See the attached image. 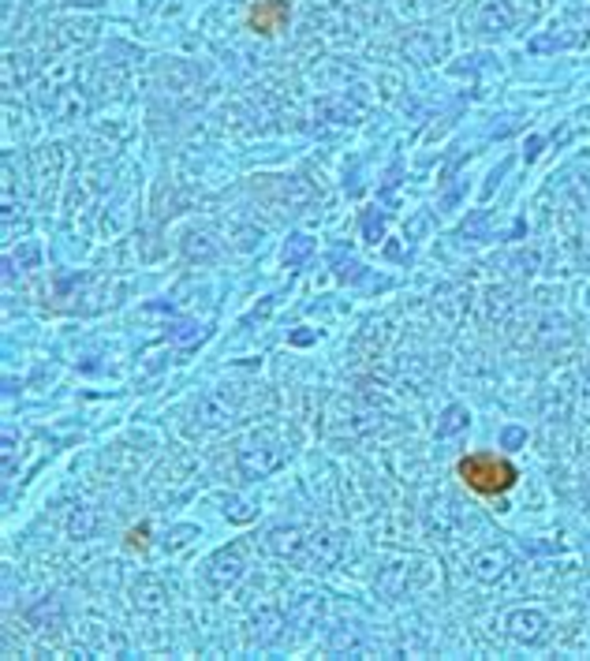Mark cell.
<instances>
[{"mask_svg":"<svg viewBox=\"0 0 590 661\" xmlns=\"http://www.w3.org/2000/svg\"><path fill=\"white\" fill-rule=\"evenodd\" d=\"M232 520H239V523H243V520H251V509H247L243 501H232Z\"/></svg>","mask_w":590,"mask_h":661,"instance_id":"d6986e66","label":"cell"},{"mask_svg":"<svg viewBox=\"0 0 590 661\" xmlns=\"http://www.w3.org/2000/svg\"><path fill=\"white\" fill-rule=\"evenodd\" d=\"M281 624H285V620H281V613H276V609H262V613L251 620V627H255L251 636H255L258 643H273L276 636H281Z\"/></svg>","mask_w":590,"mask_h":661,"instance_id":"7c38bea8","label":"cell"},{"mask_svg":"<svg viewBox=\"0 0 590 661\" xmlns=\"http://www.w3.org/2000/svg\"><path fill=\"white\" fill-rule=\"evenodd\" d=\"M131 546H139V549L146 546V527L142 530H131Z\"/></svg>","mask_w":590,"mask_h":661,"instance_id":"ffe728a7","label":"cell"},{"mask_svg":"<svg viewBox=\"0 0 590 661\" xmlns=\"http://www.w3.org/2000/svg\"><path fill=\"white\" fill-rule=\"evenodd\" d=\"M468 423H471V415H468V407H459V403H452L449 412L441 415V423H438V437H452V433H459V430H468Z\"/></svg>","mask_w":590,"mask_h":661,"instance_id":"5bb4252c","label":"cell"},{"mask_svg":"<svg viewBox=\"0 0 590 661\" xmlns=\"http://www.w3.org/2000/svg\"><path fill=\"white\" fill-rule=\"evenodd\" d=\"M456 475L468 482V490L482 493V497H497V493H508L516 486V467L493 452H471L456 463Z\"/></svg>","mask_w":590,"mask_h":661,"instance_id":"6da1fadb","label":"cell"},{"mask_svg":"<svg viewBox=\"0 0 590 661\" xmlns=\"http://www.w3.org/2000/svg\"><path fill=\"white\" fill-rule=\"evenodd\" d=\"M583 38H590V12L586 8H568L561 19H556L542 38L531 42L535 53H553V49H568L579 45Z\"/></svg>","mask_w":590,"mask_h":661,"instance_id":"7a4b0ae2","label":"cell"},{"mask_svg":"<svg viewBox=\"0 0 590 661\" xmlns=\"http://www.w3.org/2000/svg\"><path fill=\"white\" fill-rule=\"evenodd\" d=\"M198 419H202L206 426H221L225 419H232V403H228V396H225V393H209V396L202 400V407H198Z\"/></svg>","mask_w":590,"mask_h":661,"instance_id":"8fae6325","label":"cell"},{"mask_svg":"<svg viewBox=\"0 0 590 661\" xmlns=\"http://www.w3.org/2000/svg\"><path fill=\"white\" fill-rule=\"evenodd\" d=\"M285 463V452L276 449V445H247V449H239V471L247 479H266V475H273L276 467Z\"/></svg>","mask_w":590,"mask_h":661,"instance_id":"277c9868","label":"cell"},{"mask_svg":"<svg viewBox=\"0 0 590 661\" xmlns=\"http://www.w3.org/2000/svg\"><path fill=\"white\" fill-rule=\"evenodd\" d=\"M285 23H288L285 0H258V5L251 8V26L258 30V34H276Z\"/></svg>","mask_w":590,"mask_h":661,"instance_id":"9c48e42d","label":"cell"},{"mask_svg":"<svg viewBox=\"0 0 590 661\" xmlns=\"http://www.w3.org/2000/svg\"><path fill=\"white\" fill-rule=\"evenodd\" d=\"M310 250H314V239L310 236H292L288 243H285V266H303L306 258H310Z\"/></svg>","mask_w":590,"mask_h":661,"instance_id":"9a60e30c","label":"cell"},{"mask_svg":"<svg viewBox=\"0 0 590 661\" xmlns=\"http://www.w3.org/2000/svg\"><path fill=\"white\" fill-rule=\"evenodd\" d=\"M508 553L505 549H482L475 560H471V569H475V576L482 579V583H497L505 572H508Z\"/></svg>","mask_w":590,"mask_h":661,"instance_id":"30bf717a","label":"cell"},{"mask_svg":"<svg viewBox=\"0 0 590 661\" xmlns=\"http://www.w3.org/2000/svg\"><path fill=\"white\" fill-rule=\"evenodd\" d=\"M19 262H23V266H34V262H38V243H26L23 255H19Z\"/></svg>","mask_w":590,"mask_h":661,"instance_id":"ac0fdd59","label":"cell"},{"mask_svg":"<svg viewBox=\"0 0 590 661\" xmlns=\"http://www.w3.org/2000/svg\"><path fill=\"white\" fill-rule=\"evenodd\" d=\"M523 441H527V430H519V426H508V430L501 433V445H505V449H519Z\"/></svg>","mask_w":590,"mask_h":661,"instance_id":"2e32d148","label":"cell"},{"mask_svg":"<svg viewBox=\"0 0 590 661\" xmlns=\"http://www.w3.org/2000/svg\"><path fill=\"white\" fill-rule=\"evenodd\" d=\"M306 542H310V539H306L303 530H295V527H276V530L266 534V549H269L273 557H281V560H292V564H303Z\"/></svg>","mask_w":590,"mask_h":661,"instance_id":"5b68a950","label":"cell"},{"mask_svg":"<svg viewBox=\"0 0 590 661\" xmlns=\"http://www.w3.org/2000/svg\"><path fill=\"white\" fill-rule=\"evenodd\" d=\"M363 228H366V239H370V243H378V239H382V217H374V213H366V220H363Z\"/></svg>","mask_w":590,"mask_h":661,"instance_id":"e0dca14e","label":"cell"},{"mask_svg":"<svg viewBox=\"0 0 590 661\" xmlns=\"http://www.w3.org/2000/svg\"><path fill=\"white\" fill-rule=\"evenodd\" d=\"M505 627L516 643H542L546 636V617L538 609H512L505 617Z\"/></svg>","mask_w":590,"mask_h":661,"instance_id":"52a82bcc","label":"cell"},{"mask_svg":"<svg viewBox=\"0 0 590 661\" xmlns=\"http://www.w3.org/2000/svg\"><path fill=\"white\" fill-rule=\"evenodd\" d=\"M165 590H161V583L158 579H142V583H135V606L139 609H161L165 602Z\"/></svg>","mask_w":590,"mask_h":661,"instance_id":"4fadbf2b","label":"cell"},{"mask_svg":"<svg viewBox=\"0 0 590 661\" xmlns=\"http://www.w3.org/2000/svg\"><path fill=\"white\" fill-rule=\"evenodd\" d=\"M243 553L236 549V546H228V549H217L209 560H206V572H202V579H206V587L213 590V594H225L228 587H236L239 579H243Z\"/></svg>","mask_w":590,"mask_h":661,"instance_id":"3957f363","label":"cell"},{"mask_svg":"<svg viewBox=\"0 0 590 661\" xmlns=\"http://www.w3.org/2000/svg\"><path fill=\"white\" fill-rule=\"evenodd\" d=\"M516 26V8L512 0H489V5L479 12V30L482 34H505V30Z\"/></svg>","mask_w":590,"mask_h":661,"instance_id":"ba28073f","label":"cell"},{"mask_svg":"<svg viewBox=\"0 0 590 661\" xmlns=\"http://www.w3.org/2000/svg\"><path fill=\"white\" fill-rule=\"evenodd\" d=\"M68 5H98V0H68Z\"/></svg>","mask_w":590,"mask_h":661,"instance_id":"44dd1931","label":"cell"},{"mask_svg":"<svg viewBox=\"0 0 590 661\" xmlns=\"http://www.w3.org/2000/svg\"><path fill=\"white\" fill-rule=\"evenodd\" d=\"M344 557V534H322V539H310L306 542V557L303 564L306 569H333V564Z\"/></svg>","mask_w":590,"mask_h":661,"instance_id":"8992f818","label":"cell"}]
</instances>
